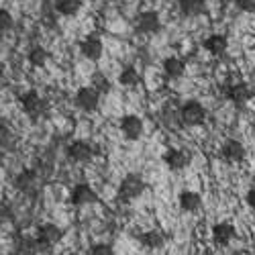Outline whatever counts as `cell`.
<instances>
[{"mask_svg":"<svg viewBox=\"0 0 255 255\" xmlns=\"http://www.w3.org/2000/svg\"><path fill=\"white\" fill-rule=\"evenodd\" d=\"M63 239V229L57 227L55 223H43L37 229V237H35V247L37 253L41 251H49L53 245H57Z\"/></svg>","mask_w":255,"mask_h":255,"instance_id":"obj_1","label":"cell"},{"mask_svg":"<svg viewBox=\"0 0 255 255\" xmlns=\"http://www.w3.org/2000/svg\"><path fill=\"white\" fill-rule=\"evenodd\" d=\"M178 117H180V123L184 127H200L206 121V109L198 100H186L180 106Z\"/></svg>","mask_w":255,"mask_h":255,"instance_id":"obj_2","label":"cell"},{"mask_svg":"<svg viewBox=\"0 0 255 255\" xmlns=\"http://www.w3.org/2000/svg\"><path fill=\"white\" fill-rule=\"evenodd\" d=\"M143 190H145V182L141 176L137 174H129V176H125L119 184V200L123 202H131L135 198H139L143 194Z\"/></svg>","mask_w":255,"mask_h":255,"instance_id":"obj_3","label":"cell"},{"mask_svg":"<svg viewBox=\"0 0 255 255\" xmlns=\"http://www.w3.org/2000/svg\"><path fill=\"white\" fill-rule=\"evenodd\" d=\"M74 102H76L78 109L84 111V113H96L98 106H100V94L92 86H82L76 92Z\"/></svg>","mask_w":255,"mask_h":255,"instance_id":"obj_4","label":"cell"},{"mask_svg":"<svg viewBox=\"0 0 255 255\" xmlns=\"http://www.w3.org/2000/svg\"><path fill=\"white\" fill-rule=\"evenodd\" d=\"M18 104H20V109H23V113L29 115L31 119L41 117V115H43V111H45L43 98H41L39 92H35V90H29L25 94H20L18 96Z\"/></svg>","mask_w":255,"mask_h":255,"instance_id":"obj_5","label":"cell"},{"mask_svg":"<svg viewBox=\"0 0 255 255\" xmlns=\"http://www.w3.org/2000/svg\"><path fill=\"white\" fill-rule=\"evenodd\" d=\"M135 29L143 35H155L161 29V18L155 10H143L135 18Z\"/></svg>","mask_w":255,"mask_h":255,"instance_id":"obj_6","label":"cell"},{"mask_svg":"<svg viewBox=\"0 0 255 255\" xmlns=\"http://www.w3.org/2000/svg\"><path fill=\"white\" fill-rule=\"evenodd\" d=\"M143 131H145V125L139 115H125L121 119V133L125 139L137 141V139H141Z\"/></svg>","mask_w":255,"mask_h":255,"instance_id":"obj_7","label":"cell"},{"mask_svg":"<svg viewBox=\"0 0 255 255\" xmlns=\"http://www.w3.org/2000/svg\"><path fill=\"white\" fill-rule=\"evenodd\" d=\"M70 202L74 206H88V204H94L98 202V194L96 190L90 186V184H76L70 192Z\"/></svg>","mask_w":255,"mask_h":255,"instance_id":"obj_8","label":"cell"},{"mask_svg":"<svg viewBox=\"0 0 255 255\" xmlns=\"http://www.w3.org/2000/svg\"><path fill=\"white\" fill-rule=\"evenodd\" d=\"M68 157L76 163H88L92 157H94V147L88 143V141H84V139H76L68 145Z\"/></svg>","mask_w":255,"mask_h":255,"instance_id":"obj_9","label":"cell"},{"mask_svg":"<svg viewBox=\"0 0 255 255\" xmlns=\"http://www.w3.org/2000/svg\"><path fill=\"white\" fill-rule=\"evenodd\" d=\"M237 231L231 223H217L215 227L210 229V237H212V243L217 247H227L231 245V241L235 239Z\"/></svg>","mask_w":255,"mask_h":255,"instance_id":"obj_10","label":"cell"},{"mask_svg":"<svg viewBox=\"0 0 255 255\" xmlns=\"http://www.w3.org/2000/svg\"><path fill=\"white\" fill-rule=\"evenodd\" d=\"M163 163L169 172H182V169L190 163V155L184 149H178V147H169V149L163 153Z\"/></svg>","mask_w":255,"mask_h":255,"instance_id":"obj_11","label":"cell"},{"mask_svg":"<svg viewBox=\"0 0 255 255\" xmlns=\"http://www.w3.org/2000/svg\"><path fill=\"white\" fill-rule=\"evenodd\" d=\"M80 53L90 59V61H98L104 53V43H102V39L98 35H88L86 39L80 43Z\"/></svg>","mask_w":255,"mask_h":255,"instance_id":"obj_12","label":"cell"},{"mask_svg":"<svg viewBox=\"0 0 255 255\" xmlns=\"http://www.w3.org/2000/svg\"><path fill=\"white\" fill-rule=\"evenodd\" d=\"M221 155H223V159L229 161V163H241V161L245 159L247 151H245V145H243L241 141L229 139V141L221 147Z\"/></svg>","mask_w":255,"mask_h":255,"instance_id":"obj_13","label":"cell"},{"mask_svg":"<svg viewBox=\"0 0 255 255\" xmlns=\"http://www.w3.org/2000/svg\"><path fill=\"white\" fill-rule=\"evenodd\" d=\"M14 188L20 190V192H25V194L35 192L39 188V174L35 169H23V172H18L14 178Z\"/></svg>","mask_w":255,"mask_h":255,"instance_id":"obj_14","label":"cell"},{"mask_svg":"<svg viewBox=\"0 0 255 255\" xmlns=\"http://www.w3.org/2000/svg\"><path fill=\"white\" fill-rule=\"evenodd\" d=\"M227 96H229V100L235 104V106H245L253 98V90L249 88V84L237 82V84H233V86H229Z\"/></svg>","mask_w":255,"mask_h":255,"instance_id":"obj_15","label":"cell"},{"mask_svg":"<svg viewBox=\"0 0 255 255\" xmlns=\"http://www.w3.org/2000/svg\"><path fill=\"white\" fill-rule=\"evenodd\" d=\"M204 49L210 53V55H225L227 49H229V39L223 35V33H212L204 39Z\"/></svg>","mask_w":255,"mask_h":255,"instance_id":"obj_16","label":"cell"},{"mask_svg":"<svg viewBox=\"0 0 255 255\" xmlns=\"http://www.w3.org/2000/svg\"><path fill=\"white\" fill-rule=\"evenodd\" d=\"M163 74L169 78V80H178L186 74V63L182 57H176V55H169L163 59Z\"/></svg>","mask_w":255,"mask_h":255,"instance_id":"obj_17","label":"cell"},{"mask_svg":"<svg viewBox=\"0 0 255 255\" xmlns=\"http://www.w3.org/2000/svg\"><path fill=\"white\" fill-rule=\"evenodd\" d=\"M178 204L184 212H196L202 206V196L198 192H192V190H184L178 196Z\"/></svg>","mask_w":255,"mask_h":255,"instance_id":"obj_18","label":"cell"},{"mask_svg":"<svg viewBox=\"0 0 255 255\" xmlns=\"http://www.w3.org/2000/svg\"><path fill=\"white\" fill-rule=\"evenodd\" d=\"M141 243L147 249H161L165 245V237H163L161 231L151 229V231H145L143 235H141Z\"/></svg>","mask_w":255,"mask_h":255,"instance_id":"obj_19","label":"cell"},{"mask_svg":"<svg viewBox=\"0 0 255 255\" xmlns=\"http://www.w3.org/2000/svg\"><path fill=\"white\" fill-rule=\"evenodd\" d=\"M178 6L186 16H198L206 6V0H178Z\"/></svg>","mask_w":255,"mask_h":255,"instance_id":"obj_20","label":"cell"},{"mask_svg":"<svg viewBox=\"0 0 255 255\" xmlns=\"http://www.w3.org/2000/svg\"><path fill=\"white\" fill-rule=\"evenodd\" d=\"M55 10L61 16H76L82 10V0H57Z\"/></svg>","mask_w":255,"mask_h":255,"instance_id":"obj_21","label":"cell"},{"mask_svg":"<svg viewBox=\"0 0 255 255\" xmlns=\"http://www.w3.org/2000/svg\"><path fill=\"white\" fill-rule=\"evenodd\" d=\"M27 59H29V63L33 68H43V66H47V61H49V51L45 47L37 45L27 53Z\"/></svg>","mask_w":255,"mask_h":255,"instance_id":"obj_22","label":"cell"},{"mask_svg":"<svg viewBox=\"0 0 255 255\" xmlns=\"http://www.w3.org/2000/svg\"><path fill=\"white\" fill-rule=\"evenodd\" d=\"M141 82V76H139V72L135 70V68H123L121 70V74H119V84L121 86H125V88H135L137 84Z\"/></svg>","mask_w":255,"mask_h":255,"instance_id":"obj_23","label":"cell"},{"mask_svg":"<svg viewBox=\"0 0 255 255\" xmlns=\"http://www.w3.org/2000/svg\"><path fill=\"white\" fill-rule=\"evenodd\" d=\"M90 86H92L98 94H106V92H111V80L106 78L102 72H96V74H92V78H90Z\"/></svg>","mask_w":255,"mask_h":255,"instance_id":"obj_24","label":"cell"},{"mask_svg":"<svg viewBox=\"0 0 255 255\" xmlns=\"http://www.w3.org/2000/svg\"><path fill=\"white\" fill-rule=\"evenodd\" d=\"M12 139H14V135L10 131V127L0 125V149H6V147H10Z\"/></svg>","mask_w":255,"mask_h":255,"instance_id":"obj_25","label":"cell"},{"mask_svg":"<svg viewBox=\"0 0 255 255\" xmlns=\"http://www.w3.org/2000/svg\"><path fill=\"white\" fill-rule=\"evenodd\" d=\"M14 27V18L6 8H0V31H10Z\"/></svg>","mask_w":255,"mask_h":255,"instance_id":"obj_26","label":"cell"},{"mask_svg":"<svg viewBox=\"0 0 255 255\" xmlns=\"http://www.w3.org/2000/svg\"><path fill=\"white\" fill-rule=\"evenodd\" d=\"M90 255H115V249L111 243H96L90 247Z\"/></svg>","mask_w":255,"mask_h":255,"instance_id":"obj_27","label":"cell"},{"mask_svg":"<svg viewBox=\"0 0 255 255\" xmlns=\"http://www.w3.org/2000/svg\"><path fill=\"white\" fill-rule=\"evenodd\" d=\"M10 219H12V212H10L8 204H4V202H0V227H2L4 223H8Z\"/></svg>","mask_w":255,"mask_h":255,"instance_id":"obj_28","label":"cell"},{"mask_svg":"<svg viewBox=\"0 0 255 255\" xmlns=\"http://www.w3.org/2000/svg\"><path fill=\"white\" fill-rule=\"evenodd\" d=\"M237 6H239L243 12L253 14V12H255V0H237Z\"/></svg>","mask_w":255,"mask_h":255,"instance_id":"obj_29","label":"cell"},{"mask_svg":"<svg viewBox=\"0 0 255 255\" xmlns=\"http://www.w3.org/2000/svg\"><path fill=\"white\" fill-rule=\"evenodd\" d=\"M245 202H247V206H249L251 210H255V188H251L249 192L245 194Z\"/></svg>","mask_w":255,"mask_h":255,"instance_id":"obj_30","label":"cell"},{"mask_svg":"<svg viewBox=\"0 0 255 255\" xmlns=\"http://www.w3.org/2000/svg\"><path fill=\"white\" fill-rule=\"evenodd\" d=\"M2 78H4V66L0 63V80H2Z\"/></svg>","mask_w":255,"mask_h":255,"instance_id":"obj_31","label":"cell"},{"mask_svg":"<svg viewBox=\"0 0 255 255\" xmlns=\"http://www.w3.org/2000/svg\"><path fill=\"white\" fill-rule=\"evenodd\" d=\"M8 255H20V253H8Z\"/></svg>","mask_w":255,"mask_h":255,"instance_id":"obj_32","label":"cell"}]
</instances>
